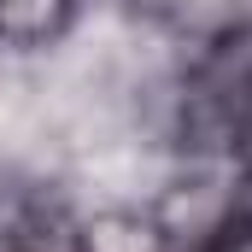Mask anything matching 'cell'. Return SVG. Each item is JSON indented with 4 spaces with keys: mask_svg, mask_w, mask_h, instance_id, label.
Wrapping results in <instances>:
<instances>
[{
    "mask_svg": "<svg viewBox=\"0 0 252 252\" xmlns=\"http://www.w3.org/2000/svg\"><path fill=\"white\" fill-rule=\"evenodd\" d=\"M0 252H88V241L64 217V205L41 193H12L0 199Z\"/></svg>",
    "mask_w": 252,
    "mask_h": 252,
    "instance_id": "1",
    "label": "cell"
},
{
    "mask_svg": "<svg viewBox=\"0 0 252 252\" xmlns=\"http://www.w3.org/2000/svg\"><path fill=\"white\" fill-rule=\"evenodd\" d=\"M205 112L223 129H252V30L223 41L217 59L205 64Z\"/></svg>",
    "mask_w": 252,
    "mask_h": 252,
    "instance_id": "2",
    "label": "cell"
},
{
    "mask_svg": "<svg viewBox=\"0 0 252 252\" xmlns=\"http://www.w3.org/2000/svg\"><path fill=\"white\" fill-rule=\"evenodd\" d=\"M70 24V0H0V41L6 47H47Z\"/></svg>",
    "mask_w": 252,
    "mask_h": 252,
    "instance_id": "3",
    "label": "cell"
},
{
    "mask_svg": "<svg viewBox=\"0 0 252 252\" xmlns=\"http://www.w3.org/2000/svg\"><path fill=\"white\" fill-rule=\"evenodd\" d=\"M188 252H252V223H247V217H229L223 229H211V235L193 241Z\"/></svg>",
    "mask_w": 252,
    "mask_h": 252,
    "instance_id": "4",
    "label": "cell"
}]
</instances>
